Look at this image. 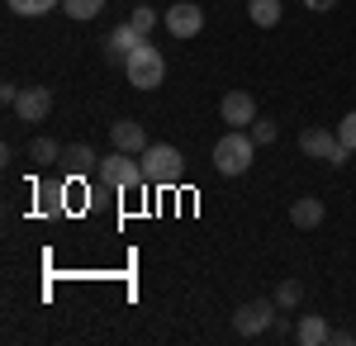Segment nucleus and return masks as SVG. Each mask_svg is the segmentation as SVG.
<instances>
[{"instance_id":"nucleus-1","label":"nucleus","mask_w":356,"mask_h":346,"mask_svg":"<svg viewBox=\"0 0 356 346\" xmlns=\"http://www.w3.org/2000/svg\"><path fill=\"white\" fill-rule=\"evenodd\" d=\"M252 157H257V138L252 133H223L219 142H214V171L219 176H243V171H252Z\"/></svg>"},{"instance_id":"nucleus-2","label":"nucleus","mask_w":356,"mask_h":346,"mask_svg":"<svg viewBox=\"0 0 356 346\" xmlns=\"http://www.w3.org/2000/svg\"><path fill=\"white\" fill-rule=\"evenodd\" d=\"M124 76H129L134 90H157V85L166 81V57L143 38V43H138V53L124 62Z\"/></svg>"},{"instance_id":"nucleus-3","label":"nucleus","mask_w":356,"mask_h":346,"mask_svg":"<svg viewBox=\"0 0 356 346\" xmlns=\"http://www.w3.org/2000/svg\"><path fill=\"white\" fill-rule=\"evenodd\" d=\"M181 171H186V157H181L171 142H152V147L143 152V176H147L152 186H176Z\"/></svg>"},{"instance_id":"nucleus-4","label":"nucleus","mask_w":356,"mask_h":346,"mask_svg":"<svg viewBox=\"0 0 356 346\" xmlns=\"http://www.w3.org/2000/svg\"><path fill=\"white\" fill-rule=\"evenodd\" d=\"M300 152L304 157H318V161H332V166H347V157H352V147H347L337 133H328V129H304Z\"/></svg>"},{"instance_id":"nucleus-5","label":"nucleus","mask_w":356,"mask_h":346,"mask_svg":"<svg viewBox=\"0 0 356 346\" xmlns=\"http://www.w3.org/2000/svg\"><path fill=\"white\" fill-rule=\"evenodd\" d=\"M275 299H252V304H243L238 313H233V332L238 337H261V332H271L275 322Z\"/></svg>"},{"instance_id":"nucleus-6","label":"nucleus","mask_w":356,"mask_h":346,"mask_svg":"<svg viewBox=\"0 0 356 346\" xmlns=\"http://www.w3.org/2000/svg\"><path fill=\"white\" fill-rule=\"evenodd\" d=\"M100 176H105V186L114 190H134L143 186L147 176H143V161H134V152H114V157L100 161Z\"/></svg>"},{"instance_id":"nucleus-7","label":"nucleus","mask_w":356,"mask_h":346,"mask_svg":"<svg viewBox=\"0 0 356 346\" xmlns=\"http://www.w3.org/2000/svg\"><path fill=\"white\" fill-rule=\"evenodd\" d=\"M162 24L171 28V38H195V33L204 28V10L191 5V0H176V5L162 15Z\"/></svg>"},{"instance_id":"nucleus-8","label":"nucleus","mask_w":356,"mask_h":346,"mask_svg":"<svg viewBox=\"0 0 356 346\" xmlns=\"http://www.w3.org/2000/svg\"><path fill=\"white\" fill-rule=\"evenodd\" d=\"M219 119L228 129H252V124H257V100H252L247 90H228L219 100Z\"/></svg>"},{"instance_id":"nucleus-9","label":"nucleus","mask_w":356,"mask_h":346,"mask_svg":"<svg viewBox=\"0 0 356 346\" xmlns=\"http://www.w3.org/2000/svg\"><path fill=\"white\" fill-rule=\"evenodd\" d=\"M15 114H19L24 124H43V119L53 114V90H48V85H29V90H19Z\"/></svg>"},{"instance_id":"nucleus-10","label":"nucleus","mask_w":356,"mask_h":346,"mask_svg":"<svg viewBox=\"0 0 356 346\" xmlns=\"http://www.w3.org/2000/svg\"><path fill=\"white\" fill-rule=\"evenodd\" d=\"M138 43H143V33H138L134 24H119L110 38H105V62H119V67H124V62L138 53Z\"/></svg>"},{"instance_id":"nucleus-11","label":"nucleus","mask_w":356,"mask_h":346,"mask_svg":"<svg viewBox=\"0 0 356 346\" xmlns=\"http://www.w3.org/2000/svg\"><path fill=\"white\" fill-rule=\"evenodd\" d=\"M295 342H300V346H323V342H332L328 318H318V313H304L300 327H295Z\"/></svg>"},{"instance_id":"nucleus-12","label":"nucleus","mask_w":356,"mask_h":346,"mask_svg":"<svg viewBox=\"0 0 356 346\" xmlns=\"http://www.w3.org/2000/svg\"><path fill=\"white\" fill-rule=\"evenodd\" d=\"M62 171H67V176H90V171H100V161H95V152H90L86 142H72V147L62 152Z\"/></svg>"},{"instance_id":"nucleus-13","label":"nucleus","mask_w":356,"mask_h":346,"mask_svg":"<svg viewBox=\"0 0 356 346\" xmlns=\"http://www.w3.org/2000/svg\"><path fill=\"white\" fill-rule=\"evenodd\" d=\"M110 138H114L119 152H147V142H143V124H138V119H119V124L110 129Z\"/></svg>"},{"instance_id":"nucleus-14","label":"nucleus","mask_w":356,"mask_h":346,"mask_svg":"<svg viewBox=\"0 0 356 346\" xmlns=\"http://www.w3.org/2000/svg\"><path fill=\"white\" fill-rule=\"evenodd\" d=\"M290 223H295V228H318V223H323V199H314V195L295 199V209H290Z\"/></svg>"},{"instance_id":"nucleus-15","label":"nucleus","mask_w":356,"mask_h":346,"mask_svg":"<svg viewBox=\"0 0 356 346\" xmlns=\"http://www.w3.org/2000/svg\"><path fill=\"white\" fill-rule=\"evenodd\" d=\"M247 19L257 28H275L280 24V0H247Z\"/></svg>"},{"instance_id":"nucleus-16","label":"nucleus","mask_w":356,"mask_h":346,"mask_svg":"<svg viewBox=\"0 0 356 346\" xmlns=\"http://www.w3.org/2000/svg\"><path fill=\"white\" fill-rule=\"evenodd\" d=\"M29 157L38 161V166H53V161H62V147H57L53 138H33V147H29Z\"/></svg>"},{"instance_id":"nucleus-17","label":"nucleus","mask_w":356,"mask_h":346,"mask_svg":"<svg viewBox=\"0 0 356 346\" xmlns=\"http://www.w3.org/2000/svg\"><path fill=\"white\" fill-rule=\"evenodd\" d=\"M67 5V19H100L105 0H62Z\"/></svg>"},{"instance_id":"nucleus-18","label":"nucleus","mask_w":356,"mask_h":346,"mask_svg":"<svg viewBox=\"0 0 356 346\" xmlns=\"http://www.w3.org/2000/svg\"><path fill=\"white\" fill-rule=\"evenodd\" d=\"M129 24H134L138 33H143V38H147V33H152V28L162 24V15H157V10H152V5H138L134 15H129Z\"/></svg>"},{"instance_id":"nucleus-19","label":"nucleus","mask_w":356,"mask_h":346,"mask_svg":"<svg viewBox=\"0 0 356 346\" xmlns=\"http://www.w3.org/2000/svg\"><path fill=\"white\" fill-rule=\"evenodd\" d=\"M300 299H304V285H300V280H285V285L275 290V304H280V308H300Z\"/></svg>"},{"instance_id":"nucleus-20","label":"nucleus","mask_w":356,"mask_h":346,"mask_svg":"<svg viewBox=\"0 0 356 346\" xmlns=\"http://www.w3.org/2000/svg\"><path fill=\"white\" fill-rule=\"evenodd\" d=\"M62 0H10V10L15 15H48V10H57Z\"/></svg>"},{"instance_id":"nucleus-21","label":"nucleus","mask_w":356,"mask_h":346,"mask_svg":"<svg viewBox=\"0 0 356 346\" xmlns=\"http://www.w3.org/2000/svg\"><path fill=\"white\" fill-rule=\"evenodd\" d=\"M252 138H257V147L275 142V124H271V119H257V124H252Z\"/></svg>"},{"instance_id":"nucleus-22","label":"nucleus","mask_w":356,"mask_h":346,"mask_svg":"<svg viewBox=\"0 0 356 346\" xmlns=\"http://www.w3.org/2000/svg\"><path fill=\"white\" fill-rule=\"evenodd\" d=\"M337 138H342V142H347V147L356 152V109L347 114V119H342V124H337Z\"/></svg>"},{"instance_id":"nucleus-23","label":"nucleus","mask_w":356,"mask_h":346,"mask_svg":"<svg viewBox=\"0 0 356 346\" xmlns=\"http://www.w3.org/2000/svg\"><path fill=\"white\" fill-rule=\"evenodd\" d=\"M304 5H309V10H332L337 0H304Z\"/></svg>"}]
</instances>
